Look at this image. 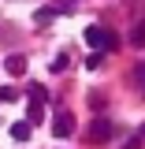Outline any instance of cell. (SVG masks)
Wrapping results in <instances>:
<instances>
[{
	"instance_id": "6da1fadb",
	"label": "cell",
	"mask_w": 145,
	"mask_h": 149,
	"mask_svg": "<svg viewBox=\"0 0 145 149\" xmlns=\"http://www.w3.org/2000/svg\"><path fill=\"white\" fill-rule=\"evenodd\" d=\"M86 41H89L93 49H112V45H115V37H112L104 26H89V30H86Z\"/></svg>"
},
{
	"instance_id": "7a4b0ae2",
	"label": "cell",
	"mask_w": 145,
	"mask_h": 149,
	"mask_svg": "<svg viewBox=\"0 0 145 149\" xmlns=\"http://www.w3.org/2000/svg\"><path fill=\"white\" fill-rule=\"evenodd\" d=\"M52 130H56V138H71V130H74V116H71V112H56Z\"/></svg>"
},
{
	"instance_id": "3957f363",
	"label": "cell",
	"mask_w": 145,
	"mask_h": 149,
	"mask_svg": "<svg viewBox=\"0 0 145 149\" xmlns=\"http://www.w3.org/2000/svg\"><path fill=\"white\" fill-rule=\"evenodd\" d=\"M108 138H112V123L97 119V123L89 127V142H93V146H101V142H108Z\"/></svg>"
},
{
	"instance_id": "277c9868",
	"label": "cell",
	"mask_w": 145,
	"mask_h": 149,
	"mask_svg": "<svg viewBox=\"0 0 145 149\" xmlns=\"http://www.w3.org/2000/svg\"><path fill=\"white\" fill-rule=\"evenodd\" d=\"M30 123H26V119H19V123H11V138H15V142H26V138H30Z\"/></svg>"
},
{
	"instance_id": "5b68a950",
	"label": "cell",
	"mask_w": 145,
	"mask_h": 149,
	"mask_svg": "<svg viewBox=\"0 0 145 149\" xmlns=\"http://www.w3.org/2000/svg\"><path fill=\"white\" fill-rule=\"evenodd\" d=\"M4 67H8L11 74H22V71H26V60H22V56H8V60H4Z\"/></svg>"
},
{
	"instance_id": "8992f818",
	"label": "cell",
	"mask_w": 145,
	"mask_h": 149,
	"mask_svg": "<svg viewBox=\"0 0 145 149\" xmlns=\"http://www.w3.org/2000/svg\"><path fill=\"white\" fill-rule=\"evenodd\" d=\"M30 101H34V104H41V101H49V90H45L41 82H34V86H30Z\"/></svg>"
},
{
	"instance_id": "52a82bcc",
	"label": "cell",
	"mask_w": 145,
	"mask_h": 149,
	"mask_svg": "<svg viewBox=\"0 0 145 149\" xmlns=\"http://www.w3.org/2000/svg\"><path fill=\"white\" fill-rule=\"evenodd\" d=\"M45 119V112H41V104H30V112H26V123L34 127V123H41Z\"/></svg>"
},
{
	"instance_id": "ba28073f",
	"label": "cell",
	"mask_w": 145,
	"mask_h": 149,
	"mask_svg": "<svg viewBox=\"0 0 145 149\" xmlns=\"http://www.w3.org/2000/svg\"><path fill=\"white\" fill-rule=\"evenodd\" d=\"M0 101H4V104L15 101V90H11V86H0Z\"/></svg>"
},
{
	"instance_id": "9c48e42d",
	"label": "cell",
	"mask_w": 145,
	"mask_h": 149,
	"mask_svg": "<svg viewBox=\"0 0 145 149\" xmlns=\"http://www.w3.org/2000/svg\"><path fill=\"white\" fill-rule=\"evenodd\" d=\"M130 41H134V45H145V26H138V30L130 34Z\"/></svg>"
},
{
	"instance_id": "30bf717a",
	"label": "cell",
	"mask_w": 145,
	"mask_h": 149,
	"mask_svg": "<svg viewBox=\"0 0 145 149\" xmlns=\"http://www.w3.org/2000/svg\"><path fill=\"white\" fill-rule=\"evenodd\" d=\"M52 15H56L52 8H41V11H37V22H49V19H52Z\"/></svg>"
},
{
	"instance_id": "8fae6325",
	"label": "cell",
	"mask_w": 145,
	"mask_h": 149,
	"mask_svg": "<svg viewBox=\"0 0 145 149\" xmlns=\"http://www.w3.org/2000/svg\"><path fill=\"white\" fill-rule=\"evenodd\" d=\"M127 149H142V138H134V142H127Z\"/></svg>"
},
{
	"instance_id": "7c38bea8",
	"label": "cell",
	"mask_w": 145,
	"mask_h": 149,
	"mask_svg": "<svg viewBox=\"0 0 145 149\" xmlns=\"http://www.w3.org/2000/svg\"><path fill=\"white\" fill-rule=\"evenodd\" d=\"M138 82H142V86H145V67H142V71H138Z\"/></svg>"
}]
</instances>
